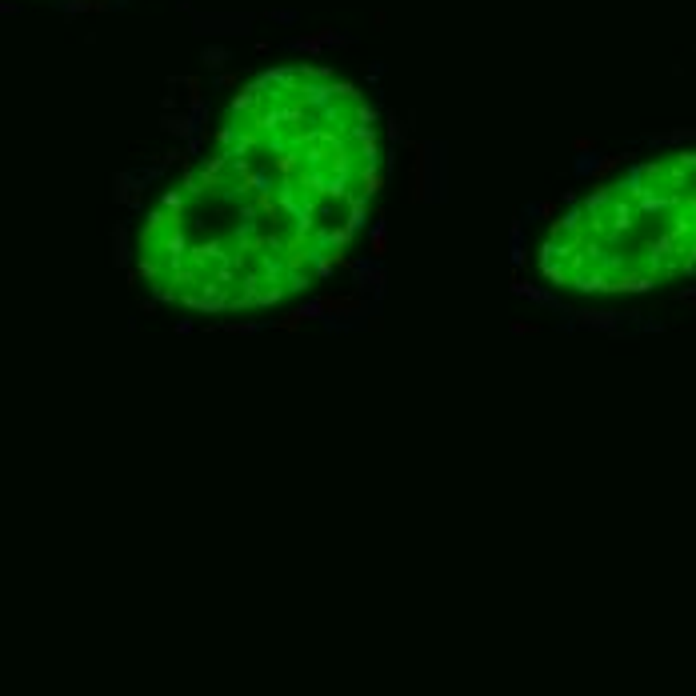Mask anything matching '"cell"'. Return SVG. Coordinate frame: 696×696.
I'll list each match as a JSON object with an SVG mask.
<instances>
[{
    "instance_id": "cell-1",
    "label": "cell",
    "mask_w": 696,
    "mask_h": 696,
    "mask_svg": "<svg viewBox=\"0 0 696 696\" xmlns=\"http://www.w3.org/2000/svg\"><path fill=\"white\" fill-rule=\"evenodd\" d=\"M376 180L380 132L360 84L316 65L268 68L145 212L136 273L188 312L289 305L357 241Z\"/></svg>"
},
{
    "instance_id": "cell-2",
    "label": "cell",
    "mask_w": 696,
    "mask_h": 696,
    "mask_svg": "<svg viewBox=\"0 0 696 696\" xmlns=\"http://www.w3.org/2000/svg\"><path fill=\"white\" fill-rule=\"evenodd\" d=\"M565 292L629 296L696 276V145L629 164L572 200L536 252Z\"/></svg>"
}]
</instances>
